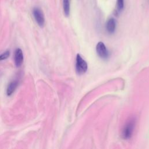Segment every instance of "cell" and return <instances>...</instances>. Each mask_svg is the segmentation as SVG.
I'll use <instances>...</instances> for the list:
<instances>
[{
  "mask_svg": "<svg viewBox=\"0 0 149 149\" xmlns=\"http://www.w3.org/2000/svg\"><path fill=\"white\" fill-rule=\"evenodd\" d=\"M76 72L79 74H82L84 73L87 70V62L79 54H77L76 56Z\"/></svg>",
  "mask_w": 149,
  "mask_h": 149,
  "instance_id": "1",
  "label": "cell"
},
{
  "mask_svg": "<svg viewBox=\"0 0 149 149\" xmlns=\"http://www.w3.org/2000/svg\"><path fill=\"white\" fill-rule=\"evenodd\" d=\"M33 14L37 23L40 27H42L45 24V18L42 11L38 8H34L33 10Z\"/></svg>",
  "mask_w": 149,
  "mask_h": 149,
  "instance_id": "2",
  "label": "cell"
},
{
  "mask_svg": "<svg viewBox=\"0 0 149 149\" xmlns=\"http://www.w3.org/2000/svg\"><path fill=\"white\" fill-rule=\"evenodd\" d=\"M134 127V121L132 120L127 122L126 125L125 126L122 132V136L125 139H129L132 134L133 129Z\"/></svg>",
  "mask_w": 149,
  "mask_h": 149,
  "instance_id": "3",
  "label": "cell"
},
{
  "mask_svg": "<svg viewBox=\"0 0 149 149\" xmlns=\"http://www.w3.org/2000/svg\"><path fill=\"white\" fill-rule=\"evenodd\" d=\"M96 51L98 56L102 59H107L109 56V52L105 44L102 42H99L96 46Z\"/></svg>",
  "mask_w": 149,
  "mask_h": 149,
  "instance_id": "4",
  "label": "cell"
},
{
  "mask_svg": "<svg viewBox=\"0 0 149 149\" xmlns=\"http://www.w3.org/2000/svg\"><path fill=\"white\" fill-rule=\"evenodd\" d=\"M14 62L16 67H20L23 62V54L20 48H17L14 54Z\"/></svg>",
  "mask_w": 149,
  "mask_h": 149,
  "instance_id": "5",
  "label": "cell"
},
{
  "mask_svg": "<svg viewBox=\"0 0 149 149\" xmlns=\"http://www.w3.org/2000/svg\"><path fill=\"white\" fill-rule=\"evenodd\" d=\"M106 29L109 33H114L116 29V21L115 19L111 17L108 19L106 24Z\"/></svg>",
  "mask_w": 149,
  "mask_h": 149,
  "instance_id": "6",
  "label": "cell"
},
{
  "mask_svg": "<svg viewBox=\"0 0 149 149\" xmlns=\"http://www.w3.org/2000/svg\"><path fill=\"white\" fill-rule=\"evenodd\" d=\"M18 84H19V81L17 80H13L10 83H9L6 89V94L8 96L11 95L14 93Z\"/></svg>",
  "mask_w": 149,
  "mask_h": 149,
  "instance_id": "7",
  "label": "cell"
},
{
  "mask_svg": "<svg viewBox=\"0 0 149 149\" xmlns=\"http://www.w3.org/2000/svg\"><path fill=\"white\" fill-rule=\"evenodd\" d=\"M63 8L65 15L68 17L70 13V0H63Z\"/></svg>",
  "mask_w": 149,
  "mask_h": 149,
  "instance_id": "8",
  "label": "cell"
},
{
  "mask_svg": "<svg viewBox=\"0 0 149 149\" xmlns=\"http://www.w3.org/2000/svg\"><path fill=\"white\" fill-rule=\"evenodd\" d=\"M116 7L118 12H121L124 8V0H117Z\"/></svg>",
  "mask_w": 149,
  "mask_h": 149,
  "instance_id": "9",
  "label": "cell"
},
{
  "mask_svg": "<svg viewBox=\"0 0 149 149\" xmlns=\"http://www.w3.org/2000/svg\"><path fill=\"white\" fill-rule=\"evenodd\" d=\"M9 55H10V52L9 51H6L5 52L2 53V54L0 55V61H2L7 59L9 57Z\"/></svg>",
  "mask_w": 149,
  "mask_h": 149,
  "instance_id": "10",
  "label": "cell"
}]
</instances>
